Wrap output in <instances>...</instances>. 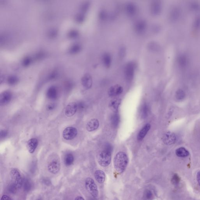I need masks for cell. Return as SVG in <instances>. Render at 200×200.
I'll list each match as a JSON object with an SVG mask.
<instances>
[{
    "label": "cell",
    "mask_w": 200,
    "mask_h": 200,
    "mask_svg": "<svg viewBox=\"0 0 200 200\" xmlns=\"http://www.w3.org/2000/svg\"><path fill=\"white\" fill-rule=\"evenodd\" d=\"M10 174L13 183L17 185L18 188H20L23 186V180L19 170L17 169H12L11 170Z\"/></svg>",
    "instance_id": "cell-5"
},
{
    "label": "cell",
    "mask_w": 200,
    "mask_h": 200,
    "mask_svg": "<svg viewBox=\"0 0 200 200\" xmlns=\"http://www.w3.org/2000/svg\"><path fill=\"white\" fill-rule=\"evenodd\" d=\"M31 60L29 57H26L23 59V66H29L31 64Z\"/></svg>",
    "instance_id": "cell-40"
},
{
    "label": "cell",
    "mask_w": 200,
    "mask_h": 200,
    "mask_svg": "<svg viewBox=\"0 0 200 200\" xmlns=\"http://www.w3.org/2000/svg\"><path fill=\"white\" fill-rule=\"evenodd\" d=\"M121 103V100L115 99L112 100L109 103V107L114 112H117Z\"/></svg>",
    "instance_id": "cell-27"
},
{
    "label": "cell",
    "mask_w": 200,
    "mask_h": 200,
    "mask_svg": "<svg viewBox=\"0 0 200 200\" xmlns=\"http://www.w3.org/2000/svg\"><path fill=\"white\" fill-rule=\"evenodd\" d=\"M81 82L82 86L86 89H89L92 87V79L89 74H86L82 77L81 79Z\"/></svg>",
    "instance_id": "cell-18"
},
{
    "label": "cell",
    "mask_w": 200,
    "mask_h": 200,
    "mask_svg": "<svg viewBox=\"0 0 200 200\" xmlns=\"http://www.w3.org/2000/svg\"><path fill=\"white\" fill-rule=\"evenodd\" d=\"M135 65L134 63H128L126 64L124 69V74L126 80L128 81H132L135 74Z\"/></svg>",
    "instance_id": "cell-4"
},
{
    "label": "cell",
    "mask_w": 200,
    "mask_h": 200,
    "mask_svg": "<svg viewBox=\"0 0 200 200\" xmlns=\"http://www.w3.org/2000/svg\"><path fill=\"white\" fill-rule=\"evenodd\" d=\"M1 200H12L10 197L7 195H3L1 197Z\"/></svg>",
    "instance_id": "cell-50"
},
{
    "label": "cell",
    "mask_w": 200,
    "mask_h": 200,
    "mask_svg": "<svg viewBox=\"0 0 200 200\" xmlns=\"http://www.w3.org/2000/svg\"><path fill=\"white\" fill-rule=\"evenodd\" d=\"M111 153L112 152L104 150L99 153L97 157V160L100 165L104 167H106L109 165L112 159Z\"/></svg>",
    "instance_id": "cell-2"
},
{
    "label": "cell",
    "mask_w": 200,
    "mask_h": 200,
    "mask_svg": "<svg viewBox=\"0 0 200 200\" xmlns=\"http://www.w3.org/2000/svg\"><path fill=\"white\" fill-rule=\"evenodd\" d=\"M149 50L154 52H158L161 50V48L160 45L155 42H151L149 43L148 46Z\"/></svg>",
    "instance_id": "cell-26"
},
{
    "label": "cell",
    "mask_w": 200,
    "mask_h": 200,
    "mask_svg": "<svg viewBox=\"0 0 200 200\" xmlns=\"http://www.w3.org/2000/svg\"><path fill=\"white\" fill-rule=\"evenodd\" d=\"M94 176L96 181L99 183H103L105 180V174L102 170H97L95 172Z\"/></svg>",
    "instance_id": "cell-22"
},
{
    "label": "cell",
    "mask_w": 200,
    "mask_h": 200,
    "mask_svg": "<svg viewBox=\"0 0 200 200\" xmlns=\"http://www.w3.org/2000/svg\"><path fill=\"white\" fill-rule=\"evenodd\" d=\"M193 27L196 30H198L200 28V16H197L195 18L193 23Z\"/></svg>",
    "instance_id": "cell-34"
},
{
    "label": "cell",
    "mask_w": 200,
    "mask_h": 200,
    "mask_svg": "<svg viewBox=\"0 0 200 200\" xmlns=\"http://www.w3.org/2000/svg\"><path fill=\"white\" fill-rule=\"evenodd\" d=\"M177 62L179 66L181 68H185L187 66L188 60L187 57L185 54L179 55L177 59Z\"/></svg>",
    "instance_id": "cell-23"
},
{
    "label": "cell",
    "mask_w": 200,
    "mask_h": 200,
    "mask_svg": "<svg viewBox=\"0 0 200 200\" xmlns=\"http://www.w3.org/2000/svg\"><path fill=\"white\" fill-rule=\"evenodd\" d=\"M61 165L60 161L58 159H54L51 160L47 165L48 170L53 174H56L60 169Z\"/></svg>",
    "instance_id": "cell-8"
},
{
    "label": "cell",
    "mask_w": 200,
    "mask_h": 200,
    "mask_svg": "<svg viewBox=\"0 0 200 200\" xmlns=\"http://www.w3.org/2000/svg\"><path fill=\"white\" fill-rule=\"evenodd\" d=\"M176 155L179 157H186L189 155L188 150L184 147H180L177 149L176 151Z\"/></svg>",
    "instance_id": "cell-25"
},
{
    "label": "cell",
    "mask_w": 200,
    "mask_h": 200,
    "mask_svg": "<svg viewBox=\"0 0 200 200\" xmlns=\"http://www.w3.org/2000/svg\"><path fill=\"white\" fill-rule=\"evenodd\" d=\"M99 126V121L97 119H93L87 123L86 129L89 132H92L98 129Z\"/></svg>",
    "instance_id": "cell-19"
},
{
    "label": "cell",
    "mask_w": 200,
    "mask_h": 200,
    "mask_svg": "<svg viewBox=\"0 0 200 200\" xmlns=\"http://www.w3.org/2000/svg\"><path fill=\"white\" fill-rule=\"evenodd\" d=\"M119 122V117L118 115L115 114L113 116L112 118V124L114 126H118Z\"/></svg>",
    "instance_id": "cell-35"
},
{
    "label": "cell",
    "mask_w": 200,
    "mask_h": 200,
    "mask_svg": "<svg viewBox=\"0 0 200 200\" xmlns=\"http://www.w3.org/2000/svg\"><path fill=\"white\" fill-rule=\"evenodd\" d=\"M74 157L71 154H66L64 158V164L66 166H70L73 164Z\"/></svg>",
    "instance_id": "cell-28"
},
{
    "label": "cell",
    "mask_w": 200,
    "mask_h": 200,
    "mask_svg": "<svg viewBox=\"0 0 200 200\" xmlns=\"http://www.w3.org/2000/svg\"><path fill=\"white\" fill-rule=\"evenodd\" d=\"M125 10L127 15L129 17H133L135 16L137 12V7L135 4L129 2L126 4Z\"/></svg>",
    "instance_id": "cell-11"
},
{
    "label": "cell",
    "mask_w": 200,
    "mask_h": 200,
    "mask_svg": "<svg viewBox=\"0 0 200 200\" xmlns=\"http://www.w3.org/2000/svg\"><path fill=\"white\" fill-rule=\"evenodd\" d=\"M126 54V49L124 47H123L120 48L119 51V55L121 58H123Z\"/></svg>",
    "instance_id": "cell-43"
},
{
    "label": "cell",
    "mask_w": 200,
    "mask_h": 200,
    "mask_svg": "<svg viewBox=\"0 0 200 200\" xmlns=\"http://www.w3.org/2000/svg\"><path fill=\"white\" fill-rule=\"evenodd\" d=\"M90 7V3L88 2H86L81 6V9L82 12H85Z\"/></svg>",
    "instance_id": "cell-42"
},
{
    "label": "cell",
    "mask_w": 200,
    "mask_h": 200,
    "mask_svg": "<svg viewBox=\"0 0 200 200\" xmlns=\"http://www.w3.org/2000/svg\"><path fill=\"white\" fill-rule=\"evenodd\" d=\"M151 128V126L149 123H147L144 127L139 132V134L137 136L138 140L139 141L142 140L143 139L145 138V136L146 135L147 133L150 130Z\"/></svg>",
    "instance_id": "cell-21"
},
{
    "label": "cell",
    "mask_w": 200,
    "mask_h": 200,
    "mask_svg": "<svg viewBox=\"0 0 200 200\" xmlns=\"http://www.w3.org/2000/svg\"><path fill=\"white\" fill-rule=\"evenodd\" d=\"M99 18L101 20H105L107 18V13L105 11L101 10L99 13Z\"/></svg>",
    "instance_id": "cell-37"
},
{
    "label": "cell",
    "mask_w": 200,
    "mask_h": 200,
    "mask_svg": "<svg viewBox=\"0 0 200 200\" xmlns=\"http://www.w3.org/2000/svg\"><path fill=\"white\" fill-rule=\"evenodd\" d=\"M77 104L76 102H71L66 106L65 110V114L68 117H72L77 112Z\"/></svg>",
    "instance_id": "cell-12"
},
{
    "label": "cell",
    "mask_w": 200,
    "mask_h": 200,
    "mask_svg": "<svg viewBox=\"0 0 200 200\" xmlns=\"http://www.w3.org/2000/svg\"><path fill=\"white\" fill-rule=\"evenodd\" d=\"M57 34V31L56 30L53 29L49 32V35L50 37L53 38L56 36Z\"/></svg>",
    "instance_id": "cell-46"
},
{
    "label": "cell",
    "mask_w": 200,
    "mask_h": 200,
    "mask_svg": "<svg viewBox=\"0 0 200 200\" xmlns=\"http://www.w3.org/2000/svg\"><path fill=\"white\" fill-rule=\"evenodd\" d=\"M75 200H85L81 196H77L75 199Z\"/></svg>",
    "instance_id": "cell-52"
},
{
    "label": "cell",
    "mask_w": 200,
    "mask_h": 200,
    "mask_svg": "<svg viewBox=\"0 0 200 200\" xmlns=\"http://www.w3.org/2000/svg\"><path fill=\"white\" fill-rule=\"evenodd\" d=\"M18 188L17 185L13 182L9 184L7 187L8 192L12 194H15L17 192Z\"/></svg>",
    "instance_id": "cell-29"
},
{
    "label": "cell",
    "mask_w": 200,
    "mask_h": 200,
    "mask_svg": "<svg viewBox=\"0 0 200 200\" xmlns=\"http://www.w3.org/2000/svg\"><path fill=\"white\" fill-rule=\"evenodd\" d=\"M23 186L24 191L29 192L33 188V184L30 179L25 177L23 180Z\"/></svg>",
    "instance_id": "cell-24"
},
{
    "label": "cell",
    "mask_w": 200,
    "mask_h": 200,
    "mask_svg": "<svg viewBox=\"0 0 200 200\" xmlns=\"http://www.w3.org/2000/svg\"><path fill=\"white\" fill-rule=\"evenodd\" d=\"M191 8L193 10L197 11L199 10L200 8L199 4L196 2H193L191 4Z\"/></svg>",
    "instance_id": "cell-44"
},
{
    "label": "cell",
    "mask_w": 200,
    "mask_h": 200,
    "mask_svg": "<svg viewBox=\"0 0 200 200\" xmlns=\"http://www.w3.org/2000/svg\"><path fill=\"white\" fill-rule=\"evenodd\" d=\"M123 88L120 85H116L112 86L108 91V95L110 97L119 96L123 93Z\"/></svg>",
    "instance_id": "cell-15"
},
{
    "label": "cell",
    "mask_w": 200,
    "mask_h": 200,
    "mask_svg": "<svg viewBox=\"0 0 200 200\" xmlns=\"http://www.w3.org/2000/svg\"><path fill=\"white\" fill-rule=\"evenodd\" d=\"M197 181H198L199 184L200 186V171L197 173Z\"/></svg>",
    "instance_id": "cell-51"
},
{
    "label": "cell",
    "mask_w": 200,
    "mask_h": 200,
    "mask_svg": "<svg viewBox=\"0 0 200 200\" xmlns=\"http://www.w3.org/2000/svg\"><path fill=\"white\" fill-rule=\"evenodd\" d=\"M55 105L54 104H50L47 106V109L48 111H52L55 108Z\"/></svg>",
    "instance_id": "cell-45"
},
{
    "label": "cell",
    "mask_w": 200,
    "mask_h": 200,
    "mask_svg": "<svg viewBox=\"0 0 200 200\" xmlns=\"http://www.w3.org/2000/svg\"><path fill=\"white\" fill-rule=\"evenodd\" d=\"M147 28V23L144 20H139L134 23V31L137 34H143L146 31Z\"/></svg>",
    "instance_id": "cell-7"
},
{
    "label": "cell",
    "mask_w": 200,
    "mask_h": 200,
    "mask_svg": "<svg viewBox=\"0 0 200 200\" xmlns=\"http://www.w3.org/2000/svg\"><path fill=\"white\" fill-rule=\"evenodd\" d=\"M18 81V79L14 76H10L8 79V82L9 84L11 85H15Z\"/></svg>",
    "instance_id": "cell-31"
},
{
    "label": "cell",
    "mask_w": 200,
    "mask_h": 200,
    "mask_svg": "<svg viewBox=\"0 0 200 200\" xmlns=\"http://www.w3.org/2000/svg\"><path fill=\"white\" fill-rule=\"evenodd\" d=\"M162 9L161 1H154L151 2L150 6V13L153 16H158L161 13Z\"/></svg>",
    "instance_id": "cell-9"
},
{
    "label": "cell",
    "mask_w": 200,
    "mask_h": 200,
    "mask_svg": "<svg viewBox=\"0 0 200 200\" xmlns=\"http://www.w3.org/2000/svg\"><path fill=\"white\" fill-rule=\"evenodd\" d=\"M162 139L163 142L166 145H171L176 142V135L171 132H168L164 134Z\"/></svg>",
    "instance_id": "cell-14"
},
{
    "label": "cell",
    "mask_w": 200,
    "mask_h": 200,
    "mask_svg": "<svg viewBox=\"0 0 200 200\" xmlns=\"http://www.w3.org/2000/svg\"><path fill=\"white\" fill-rule=\"evenodd\" d=\"M85 107V105L83 102H80L77 104V108L79 109L82 110L84 109Z\"/></svg>",
    "instance_id": "cell-47"
},
{
    "label": "cell",
    "mask_w": 200,
    "mask_h": 200,
    "mask_svg": "<svg viewBox=\"0 0 200 200\" xmlns=\"http://www.w3.org/2000/svg\"><path fill=\"white\" fill-rule=\"evenodd\" d=\"M85 18V17L84 15L82 13H80V14H77L76 16L75 19H76V21L79 23H81L82 22L84 21Z\"/></svg>",
    "instance_id": "cell-33"
},
{
    "label": "cell",
    "mask_w": 200,
    "mask_h": 200,
    "mask_svg": "<svg viewBox=\"0 0 200 200\" xmlns=\"http://www.w3.org/2000/svg\"><path fill=\"white\" fill-rule=\"evenodd\" d=\"M38 145V140L36 138H32L28 141L27 147L29 153H33L35 151Z\"/></svg>",
    "instance_id": "cell-17"
},
{
    "label": "cell",
    "mask_w": 200,
    "mask_h": 200,
    "mask_svg": "<svg viewBox=\"0 0 200 200\" xmlns=\"http://www.w3.org/2000/svg\"><path fill=\"white\" fill-rule=\"evenodd\" d=\"M85 185L86 189L93 197H96L98 196V188L94 181L92 178H87L85 180Z\"/></svg>",
    "instance_id": "cell-3"
},
{
    "label": "cell",
    "mask_w": 200,
    "mask_h": 200,
    "mask_svg": "<svg viewBox=\"0 0 200 200\" xmlns=\"http://www.w3.org/2000/svg\"><path fill=\"white\" fill-rule=\"evenodd\" d=\"M102 62L105 67L109 68L112 62V58L111 54L108 53L104 54L102 56Z\"/></svg>",
    "instance_id": "cell-16"
},
{
    "label": "cell",
    "mask_w": 200,
    "mask_h": 200,
    "mask_svg": "<svg viewBox=\"0 0 200 200\" xmlns=\"http://www.w3.org/2000/svg\"><path fill=\"white\" fill-rule=\"evenodd\" d=\"M128 163V158L126 153L121 151L116 154L114 159V166L117 172L121 174L124 172Z\"/></svg>",
    "instance_id": "cell-1"
},
{
    "label": "cell",
    "mask_w": 200,
    "mask_h": 200,
    "mask_svg": "<svg viewBox=\"0 0 200 200\" xmlns=\"http://www.w3.org/2000/svg\"><path fill=\"white\" fill-rule=\"evenodd\" d=\"M145 198L147 200H152L153 198V195L150 190H147L145 191Z\"/></svg>",
    "instance_id": "cell-38"
},
{
    "label": "cell",
    "mask_w": 200,
    "mask_h": 200,
    "mask_svg": "<svg viewBox=\"0 0 200 200\" xmlns=\"http://www.w3.org/2000/svg\"><path fill=\"white\" fill-rule=\"evenodd\" d=\"M81 49V45L78 44L73 45L70 48V52L72 54H76L80 52Z\"/></svg>",
    "instance_id": "cell-30"
},
{
    "label": "cell",
    "mask_w": 200,
    "mask_h": 200,
    "mask_svg": "<svg viewBox=\"0 0 200 200\" xmlns=\"http://www.w3.org/2000/svg\"><path fill=\"white\" fill-rule=\"evenodd\" d=\"M7 134H8V133H7V131L4 130L1 131V138L5 137L6 136H7Z\"/></svg>",
    "instance_id": "cell-49"
},
{
    "label": "cell",
    "mask_w": 200,
    "mask_h": 200,
    "mask_svg": "<svg viewBox=\"0 0 200 200\" xmlns=\"http://www.w3.org/2000/svg\"><path fill=\"white\" fill-rule=\"evenodd\" d=\"M46 95L47 97L50 100H55L57 98L58 91L55 86H51L47 91Z\"/></svg>",
    "instance_id": "cell-20"
},
{
    "label": "cell",
    "mask_w": 200,
    "mask_h": 200,
    "mask_svg": "<svg viewBox=\"0 0 200 200\" xmlns=\"http://www.w3.org/2000/svg\"><path fill=\"white\" fill-rule=\"evenodd\" d=\"M176 98L179 100L183 99L185 97V93L182 90L180 89L178 90L176 93Z\"/></svg>",
    "instance_id": "cell-32"
},
{
    "label": "cell",
    "mask_w": 200,
    "mask_h": 200,
    "mask_svg": "<svg viewBox=\"0 0 200 200\" xmlns=\"http://www.w3.org/2000/svg\"><path fill=\"white\" fill-rule=\"evenodd\" d=\"M42 181L43 182H44V183L45 184L47 185H50V180H49V179L47 178H44L43 179Z\"/></svg>",
    "instance_id": "cell-48"
},
{
    "label": "cell",
    "mask_w": 200,
    "mask_h": 200,
    "mask_svg": "<svg viewBox=\"0 0 200 200\" xmlns=\"http://www.w3.org/2000/svg\"><path fill=\"white\" fill-rule=\"evenodd\" d=\"M12 93L9 91L2 92L0 96V104L3 106L8 104L12 100Z\"/></svg>",
    "instance_id": "cell-13"
},
{
    "label": "cell",
    "mask_w": 200,
    "mask_h": 200,
    "mask_svg": "<svg viewBox=\"0 0 200 200\" xmlns=\"http://www.w3.org/2000/svg\"><path fill=\"white\" fill-rule=\"evenodd\" d=\"M77 134V129L74 127H67L64 129L63 136L66 140H69L74 139Z\"/></svg>",
    "instance_id": "cell-6"
},
{
    "label": "cell",
    "mask_w": 200,
    "mask_h": 200,
    "mask_svg": "<svg viewBox=\"0 0 200 200\" xmlns=\"http://www.w3.org/2000/svg\"><path fill=\"white\" fill-rule=\"evenodd\" d=\"M180 181V178L177 174H175L172 179V182L173 184L177 185L178 184Z\"/></svg>",
    "instance_id": "cell-36"
},
{
    "label": "cell",
    "mask_w": 200,
    "mask_h": 200,
    "mask_svg": "<svg viewBox=\"0 0 200 200\" xmlns=\"http://www.w3.org/2000/svg\"><path fill=\"white\" fill-rule=\"evenodd\" d=\"M41 200L40 199H38V200Z\"/></svg>",
    "instance_id": "cell-53"
},
{
    "label": "cell",
    "mask_w": 200,
    "mask_h": 200,
    "mask_svg": "<svg viewBox=\"0 0 200 200\" xmlns=\"http://www.w3.org/2000/svg\"><path fill=\"white\" fill-rule=\"evenodd\" d=\"M148 107L147 105H144L143 107L142 110V115L143 118H146L147 116L148 115Z\"/></svg>",
    "instance_id": "cell-39"
},
{
    "label": "cell",
    "mask_w": 200,
    "mask_h": 200,
    "mask_svg": "<svg viewBox=\"0 0 200 200\" xmlns=\"http://www.w3.org/2000/svg\"><path fill=\"white\" fill-rule=\"evenodd\" d=\"M181 9L177 6L172 7L169 12V18L171 22H175L180 18L181 16Z\"/></svg>",
    "instance_id": "cell-10"
},
{
    "label": "cell",
    "mask_w": 200,
    "mask_h": 200,
    "mask_svg": "<svg viewBox=\"0 0 200 200\" xmlns=\"http://www.w3.org/2000/svg\"><path fill=\"white\" fill-rule=\"evenodd\" d=\"M79 35V33L77 31L72 30L69 33V36L70 38H75L77 37Z\"/></svg>",
    "instance_id": "cell-41"
}]
</instances>
